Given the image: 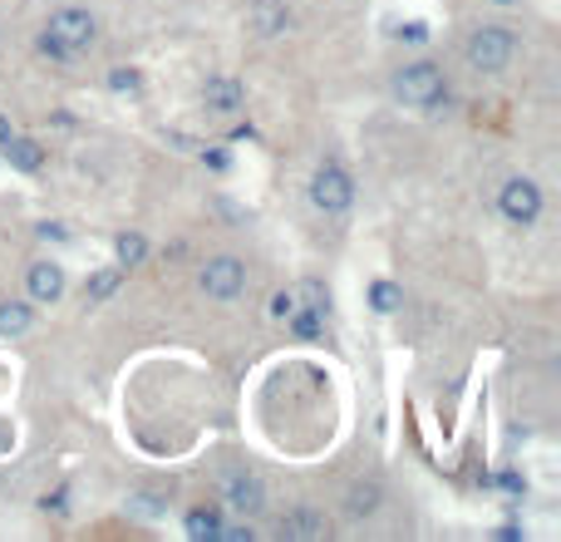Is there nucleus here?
Here are the masks:
<instances>
[{"instance_id": "6ab92c4d", "label": "nucleus", "mask_w": 561, "mask_h": 542, "mask_svg": "<svg viewBox=\"0 0 561 542\" xmlns=\"http://www.w3.org/2000/svg\"><path fill=\"white\" fill-rule=\"evenodd\" d=\"M286 320H290V330H296L300 340H320V326H325V316H320V310H310V306L306 310H290Z\"/></svg>"}, {"instance_id": "39448f33", "label": "nucleus", "mask_w": 561, "mask_h": 542, "mask_svg": "<svg viewBox=\"0 0 561 542\" xmlns=\"http://www.w3.org/2000/svg\"><path fill=\"white\" fill-rule=\"evenodd\" d=\"M497 213H503L513 227H533L537 217H542V188L523 173L507 178V183L497 188Z\"/></svg>"}, {"instance_id": "f3484780", "label": "nucleus", "mask_w": 561, "mask_h": 542, "mask_svg": "<svg viewBox=\"0 0 561 542\" xmlns=\"http://www.w3.org/2000/svg\"><path fill=\"white\" fill-rule=\"evenodd\" d=\"M369 306H375L379 316H394V310L404 306V286H399V281H375V286H369Z\"/></svg>"}, {"instance_id": "1a4fd4ad", "label": "nucleus", "mask_w": 561, "mask_h": 542, "mask_svg": "<svg viewBox=\"0 0 561 542\" xmlns=\"http://www.w3.org/2000/svg\"><path fill=\"white\" fill-rule=\"evenodd\" d=\"M227 508H237L242 518H256L266 508V484L256 474H232L227 478Z\"/></svg>"}, {"instance_id": "f257e3e1", "label": "nucleus", "mask_w": 561, "mask_h": 542, "mask_svg": "<svg viewBox=\"0 0 561 542\" xmlns=\"http://www.w3.org/2000/svg\"><path fill=\"white\" fill-rule=\"evenodd\" d=\"M94 39H99L94 10L65 5V10H55V15L45 20V30H39V55L55 59V65H75V59L84 55Z\"/></svg>"}, {"instance_id": "7ed1b4c3", "label": "nucleus", "mask_w": 561, "mask_h": 542, "mask_svg": "<svg viewBox=\"0 0 561 542\" xmlns=\"http://www.w3.org/2000/svg\"><path fill=\"white\" fill-rule=\"evenodd\" d=\"M463 59H468V69H478V75H503V69L517 59V35L503 25H478L463 45Z\"/></svg>"}, {"instance_id": "2eb2a0df", "label": "nucleus", "mask_w": 561, "mask_h": 542, "mask_svg": "<svg viewBox=\"0 0 561 542\" xmlns=\"http://www.w3.org/2000/svg\"><path fill=\"white\" fill-rule=\"evenodd\" d=\"M183 528H187V538H193V542H217V533H222V518H217L213 508H193V513L183 518Z\"/></svg>"}, {"instance_id": "dca6fc26", "label": "nucleus", "mask_w": 561, "mask_h": 542, "mask_svg": "<svg viewBox=\"0 0 561 542\" xmlns=\"http://www.w3.org/2000/svg\"><path fill=\"white\" fill-rule=\"evenodd\" d=\"M114 257H118V267L148 262V237H144V233H118V237H114Z\"/></svg>"}, {"instance_id": "6e6552de", "label": "nucleus", "mask_w": 561, "mask_h": 542, "mask_svg": "<svg viewBox=\"0 0 561 542\" xmlns=\"http://www.w3.org/2000/svg\"><path fill=\"white\" fill-rule=\"evenodd\" d=\"M280 538L286 542H320V538H330V518L320 513V508H286Z\"/></svg>"}, {"instance_id": "4468645a", "label": "nucleus", "mask_w": 561, "mask_h": 542, "mask_svg": "<svg viewBox=\"0 0 561 542\" xmlns=\"http://www.w3.org/2000/svg\"><path fill=\"white\" fill-rule=\"evenodd\" d=\"M252 20H256V35H280V30L290 25V10L280 5V0H262V5L252 10Z\"/></svg>"}, {"instance_id": "412c9836", "label": "nucleus", "mask_w": 561, "mask_h": 542, "mask_svg": "<svg viewBox=\"0 0 561 542\" xmlns=\"http://www.w3.org/2000/svg\"><path fill=\"white\" fill-rule=\"evenodd\" d=\"M108 89H114V94L138 99L144 94V79H138V69H114V75H108Z\"/></svg>"}, {"instance_id": "9b49d317", "label": "nucleus", "mask_w": 561, "mask_h": 542, "mask_svg": "<svg viewBox=\"0 0 561 542\" xmlns=\"http://www.w3.org/2000/svg\"><path fill=\"white\" fill-rule=\"evenodd\" d=\"M0 154H5V163H10V168H20V173H39V163H45V148H39L35 138L15 134V128H10V134L0 138Z\"/></svg>"}, {"instance_id": "0eeeda50", "label": "nucleus", "mask_w": 561, "mask_h": 542, "mask_svg": "<svg viewBox=\"0 0 561 542\" xmlns=\"http://www.w3.org/2000/svg\"><path fill=\"white\" fill-rule=\"evenodd\" d=\"M65 286H69V281H65V267L49 262V257L25 271V296L39 301V306H55V301L65 296Z\"/></svg>"}, {"instance_id": "423d86ee", "label": "nucleus", "mask_w": 561, "mask_h": 542, "mask_svg": "<svg viewBox=\"0 0 561 542\" xmlns=\"http://www.w3.org/2000/svg\"><path fill=\"white\" fill-rule=\"evenodd\" d=\"M197 286L213 301H237L247 291V262L242 257H213V262L203 267V276H197Z\"/></svg>"}, {"instance_id": "393cba45", "label": "nucleus", "mask_w": 561, "mask_h": 542, "mask_svg": "<svg viewBox=\"0 0 561 542\" xmlns=\"http://www.w3.org/2000/svg\"><path fill=\"white\" fill-rule=\"evenodd\" d=\"M10 444H15V439H10V429H0V454H10Z\"/></svg>"}, {"instance_id": "4be33fe9", "label": "nucleus", "mask_w": 561, "mask_h": 542, "mask_svg": "<svg viewBox=\"0 0 561 542\" xmlns=\"http://www.w3.org/2000/svg\"><path fill=\"white\" fill-rule=\"evenodd\" d=\"M203 163L217 168V173H227V168H232V158H227V148H203Z\"/></svg>"}, {"instance_id": "a211bd4d", "label": "nucleus", "mask_w": 561, "mask_h": 542, "mask_svg": "<svg viewBox=\"0 0 561 542\" xmlns=\"http://www.w3.org/2000/svg\"><path fill=\"white\" fill-rule=\"evenodd\" d=\"M118 281H124V267H108V271H94L89 276V301H108L118 291Z\"/></svg>"}, {"instance_id": "f8f14e48", "label": "nucleus", "mask_w": 561, "mask_h": 542, "mask_svg": "<svg viewBox=\"0 0 561 542\" xmlns=\"http://www.w3.org/2000/svg\"><path fill=\"white\" fill-rule=\"evenodd\" d=\"M30 326H35V310H30L25 301H0V336L15 340V336H25Z\"/></svg>"}, {"instance_id": "a878e982", "label": "nucleus", "mask_w": 561, "mask_h": 542, "mask_svg": "<svg viewBox=\"0 0 561 542\" xmlns=\"http://www.w3.org/2000/svg\"><path fill=\"white\" fill-rule=\"evenodd\" d=\"M10 134V124H5V118H0V138H5Z\"/></svg>"}, {"instance_id": "5701e85b", "label": "nucleus", "mask_w": 561, "mask_h": 542, "mask_svg": "<svg viewBox=\"0 0 561 542\" xmlns=\"http://www.w3.org/2000/svg\"><path fill=\"white\" fill-rule=\"evenodd\" d=\"M272 310L276 316H290V310H296V291H280V296L272 301Z\"/></svg>"}, {"instance_id": "9d476101", "label": "nucleus", "mask_w": 561, "mask_h": 542, "mask_svg": "<svg viewBox=\"0 0 561 542\" xmlns=\"http://www.w3.org/2000/svg\"><path fill=\"white\" fill-rule=\"evenodd\" d=\"M203 104H207V114H237V109L247 104L242 79H232V75L207 79V84H203Z\"/></svg>"}, {"instance_id": "b1692460", "label": "nucleus", "mask_w": 561, "mask_h": 542, "mask_svg": "<svg viewBox=\"0 0 561 542\" xmlns=\"http://www.w3.org/2000/svg\"><path fill=\"white\" fill-rule=\"evenodd\" d=\"M247 138H256L252 124H247V128H232V134H227V144H247Z\"/></svg>"}, {"instance_id": "ddd939ff", "label": "nucleus", "mask_w": 561, "mask_h": 542, "mask_svg": "<svg viewBox=\"0 0 561 542\" xmlns=\"http://www.w3.org/2000/svg\"><path fill=\"white\" fill-rule=\"evenodd\" d=\"M379 504H385L379 484H355L350 488V498H345V513L350 518H369V513H379Z\"/></svg>"}, {"instance_id": "f03ea898", "label": "nucleus", "mask_w": 561, "mask_h": 542, "mask_svg": "<svg viewBox=\"0 0 561 542\" xmlns=\"http://www.w3.org/2000/svg\"><path fill=\"white\" fill-rule=\"evenodd\" d=\"M394 99L409 109H438L448 99V79L434 59H414L394 75Z\"/></svg>"}, {"instance_id": "aec40b11", "label": "nucleus", "mask_w": 561, "mask_h": 542, "mask_svg": "<svg viewBox=\"0 0 561 542\" xmlns=\"http://www.w3.org/2000/svg\"><path fill=\"white\" fill-rule=\"evenodd\" d=\"M296 301H306L310 310H320V316H330V291L320 286V281H300V286H296Z\"/></svg>"}, {"instance_id": "20e7f679", "label": "nucleus", "mask_w": 561, "mask_h": 542, "mask_svg": "<svg viewBox=\"0 0 561 542\" xmlns=\"http://www.w3.org/2000/svg\"><path fill=\"white\" fill-rule=\"evenodd\" d=\"M310 203H316L325 217H345L350 203H355V178H350L340 163H320L316 178H310Z\"/></svg>"}]
</instances>
